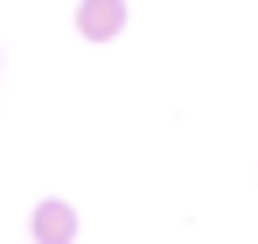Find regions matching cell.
I'll return each mask as SVG.
<instances>
[{
    "label": "cell",
    "mask_w": 258,
    "mask_h": 244,
    "mask_svg": "<svg viewBox=\"0 0 258 244\" xmlns=\"http://www.w3.org/2000/svg\"><path fill=\"white\" fill-rule=\"evenodd\" d=\"M126 28V0H77V35L84 42H112Z\"/></svg>",
    "instance_id": "obj_2"
},
{
    "label": "cell",
    "mask_w": 258,
    "mask_h": 244,
    "mask_svg": "<svg viewBox=\"0 0 258 244\" xmlns=\"http://www.w3.org/2000/svg\"><path fill=\"white\" fill-rule=\"evenodd\" d=\"M28 237L35 244H77V209L63 203V196H42V203L28 209Z\"/></svg>",
    "instance_id": "obj_1"
}]
</instances>
